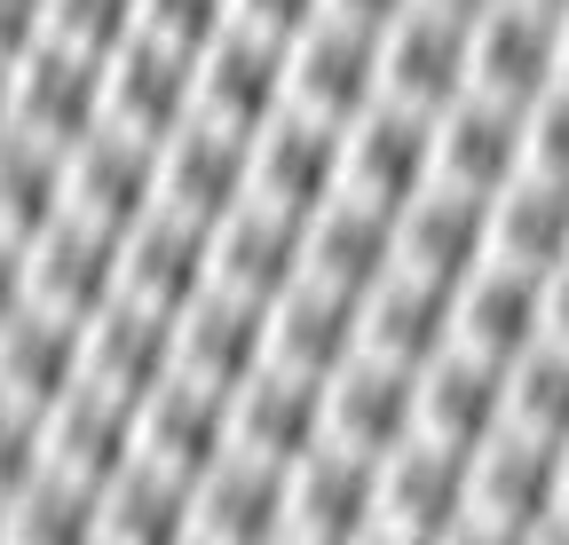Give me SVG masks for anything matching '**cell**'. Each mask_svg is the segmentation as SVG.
<instances>
[{"instance_id": "6da1fadb", "label": "cell", "mask_w": 569, "mask_h": 545, "mask_svg": "<svg viewBox=\"0 0 569 545\" xmlns=\"http://www.w3.org/2000/svg\"><path fill=\"white\" fill-rule=\"evenodd\" d=\"M561 514V443L498 427L467 466V537H553Z\"/></svg>"}, {"instance_id": "7a4b0ae2", "label": "cell", "mask_w": 569, "mask_h": 545, "mask_svg": "<svg viewBox=\"0 0 569 545\" xmlns=\"http://www.w3.org/2000/svg\"><path fill=\"white\" fill-rule=\"evenodd\" d=\"M9 119L17 134H32V143L48 151H71V143H88V134L111 119L103 103V55L88 48H71V40H40L9 63Z\"/></svg>"}, {"instance_id": "3957f363", "label": "cell", "mask_w": 569, "mask_h": 545, "mask_svg": "<svg viewBox=\"0 0 569 545\" xmlns=\"http://www.w3.org/2000/svg\"><path fill=\"white\" fill-rule=\"evenodd\" d=\"M427 182H436V111H411V103L380 95L372 111L348 119V134H340V190L403 214Z\"/></svg>"}, {"instance_id": "277c9868", "label": "cell", "mask_w": 569, "mask_h": 545, "mask_svg": "<svg viewBox=\"0 0 569 545\" xmlns=\"http://www.w3.org/2000/svg\"><path fill=\"white\" fill-rule=\"evenodd\" d=\"M246 198H253V134L190 111L159 143V206L213 230V222H230Z\"/></svg>"}, {"instance_id": "5b68a950", "label": "cell", "mask_w": 569, "mask_h": 545, "mask_svg": "<svg viewBox=\"0 0 569 545\" xmlns=\"http://www.w3.org/2000/svg\"><path fill=\"white\" fill-rule=\"evenodd\" d=\"M63 214H80L96 230H119V238L142 214H159V143L103 119L88 143L63 151Z\"/></svg>"}, {"instance_id": "8992f818", "label": "cell", "mask_w": 569, "mask_h": 545, "mask_svg": "<svg viewBox=\"0 0 569 545\" xmlns=\"http://www.w3.org/2000/svg\"><path fill=\"white\" fill-rule=\"evenodd\" d=\"M284 537H301V545L380 537V458L325 435L293 474H284Z\"/></svg>"}, {"instance_id": "52a82bcc", "label": "cell", "mask_w": 569, "mask_h": 545, "mask_svg": "<svg viewBox=\"0 0 569 545\" xmlns=\"http://www.w3.org/2000/svg\"><path fill=\"white\" fill-rule=\"evenodd\" d=\"M475 88V24L443 17V9H403L380 32V95L411 103V111H443Z\"/></svg>"}, {"instance_id": "ba28073f", "label": "cell", "mask_w": 569, "mask_h": 545, "mask_svg": "<svg viewBox=\"0 0 569 545\" xmlns=\"http://www.w3.org/2000/svg\"><path fill=\"white\" fill-rule=\"evenodd\" d=\"M467 466L475 451H451L436 435H411L380 458V537H467Z\"/></svg>"}, {"instance_id": "9c48e42d", "label": "cell", "mask_w": 569, "mask_h": 545, "mask_svg": "<svg viewBox=\"0 0 569 545\" xmlns=\"http://www.w3.org/2000/svg\"><path fill=\"white\" fill-rule=\"evenodd\" d=\"M103 103H111V127L167 143V134L198 111V55L134 24V32L103 55Z\"/></svg>"}, {"instance_id": "30bf717a", "label": "cell", "mask_w": 569, "mask_h": 545, "mask_svg": "<svg viewBox=\"0 0 569 545\" xmlns=\"http://www.w3.org/2000/svg\"><path fill=\"white\" fill-rule=\"evenodd\" d=\"M284 48H293V40H269L253 24L213 32L198 48V111L238 127V134L269 127L284 103H293V63H284Z\"/></svg>"}, {"instance_id": "8fae6325", "label": "cell", "mask_w": 569, "mask_h": 545, "mask_svg": "<svg viewBox=\"0 0 569 545\" xmlns=\"http://www.w3.org/2000/svg\"><path fill=\"white\" fill-rule=\"evenodd\" d=\"M340 119H317L301 103H284L269 127H253V198H269V206L284 214H317L340 198Z\"/></svg>"}, {"instance_id": "7c38bea8", "label": "cell", "mask_w": 569, "mask_h": 545, "mask_svg": "<svg viewBox=\"0 0 569 545\" xmlns=\"http://www.w3.org/2000/svg\"><path fill=\"white\" fill-rule=\"evenodd\" d=\"M325 435L365 451V458H388L419 435V372L411 364H388V356H348L332 380H325Z\"/></svg>"}, {"instance_id": "4fadbf2b", "label": "cell", "mask_w": 569, "mask_h": 545, "mask_svg": "<svg viewBox=\"0 0 569 545\" xmlns=\"http://www.w3.org/2000/svg\"><path fill=\"white\" fill-rule=\"evenodd\" d=\"M24 285L40 309L88 324L119 301V230H96L80 214H56L32 245H24Z\"/></svg>"}, {"instance_id": "5bb4252c", "label": "cell", "mask_w": 569, "mask_h": 545, "mask_svg": "<svg viewBox=\"0 0 569 545\" xmlns=\"http://www.w3.org/2000/svg\"><path fill=\"white\" fill-rule=\"evenodd\" d=\"M482 261H490V198L427 182L396 214V269H411V277H436L459 293Z\"/></svg>"}, {"instance_id": "9a60e30c", "label": "cell", "mask_w": 569, "mask_h": 545, "mask_svg": "<svg viewBox=\"0 0 569 545\" xmlns=\"http://www.w3.org/2000/svg\"><path fill=\"white\" fill-rule=\"evenodd\" d=\"M230 443H238L230 395L206 387V380H190V372H174V380L134 412V451L151 458V466H167V474H182L190 491H198V474H213V466L230 458Z\"/></svg>"}, {"instance_id": "2e32d148", "label": "cell", "mask_w": 569, "mask_h": 545, "mask_svg": "<svg viewBox=\"0 0 569 545\" xmlns=\"http://www.w3.org/2000/svg\"><path fill=\"white\" fill-rule=\"evenodd\" d=\"M309 277V222L269 206V198H246L230 222H213V285H230L246 301H277Z\"/></svg>"}, {"instance_id": "e0dca14e", "label": "cell", "mask_w": 569, "mask_h": 545, "mask_svg": "<svg viewBox=\"0 0 569 545\" xmlns=\"http://www.w3.org/2000/svg\"><path fill=\"white\" fill-rule=\"evenodd\" d=\"M206 285H213V230H206V222L159 206V214H142V222L119 238V293H127V301L182 316Z\"/></svg>"}, {"instance_id": "ac0fdd59", "label": "cell", "mask_w": 569, "mask_h": 545, "mask_svg": "<svg viewBox=\"0 0 569 545\" xmlns=\"http://www.w3.org/2000/svg\"><path fill=\"white\" fill-rule=\"evenodd\" d=\"M561 80V17L530 9V0H498L475 17V95L498 103H538Z\"/></svg>"}, {"instance_id": "d6986e66", "label": "cell", "mask_w": 569, "mask_h": 545, "mask_svg": "<svg viewBox=\"0 0 569 545\" xmlns=\"http://www.w3.org/2000/svg\"><path fill=\"white\" fill-rule=\"evenodd\" d=\"M230 427H238V451H253V458H269V466H301V458L325 443V380L269 356V364L230 395Z\"/></svg>"}, {"instance_id": "ffe728a7", "label": "cell", "mask_w": 569, "mask_h": 545, "mask_svg": "<svg viewBox=\"0 0 569 545\" xmlns=\"http://www.w3.org/2000/svg\"><path fill=\"white\" fill-rule=\"evenodd\" d=\"M284 63H293V103L317 111V119H356L380 103V32L348 24V17H317L293 48H284Z\"/></svg>"}, {"instance_id": "44dd1931", "label": "cell", "mask_w": 569, "mask_h": 545, "mask_svg": "<svg viewBox=\"0 0 569 545\" xmlns=\"http://www.w3.org/2000/svg\"><path fill=\"white\" fill-rule=\"evenodd\" d=\"M80 380H88V324H71L40 301H24L0 324V395L24 403L32 420H48Z\"/></svg>"}, {"instance_id": "7402d4cb", "label": "cell", "mask_w": 569, "mask_h": 545, "mask_svg": "<svg viewBox=\"0 0 569 545\" xmlns=\"http://www.w3.org/2000/svg\"><path fill=\"white\" fill-rule=\"evenodd\" d=\"M174 356L190 380L238 395L261 364H269V309L230 293V285H206L182 316H174Z\"/></svg>"}, {"instance_id": "603a6c76", "label": "cell", "mask_w": 569, "mask_h": 545, "mask_svg": "<svg viewBox=\"0 0 569 545\" xmlns=\"http://www.w3.org/2000/svg\"><path fill=\"white\" fill-rule=\"evenodd\" d=\"M174 372H182V356H174V316L167 309H142V301L119 293L103 316H88V380L111 387L119 403L142 412Z\"/></svg>"}, {"instance_id": "cb8c5ba5", "label": "cell", "mask_w": 569, "mask_h": 545, "mask_svg": "<svg viewBox=\"0 0 569 545\" xmlns=\"http://www.w3.org/2000/svg\"><path fill=\"white\" fill-rule=\"evenodd\" d=\"M498 427H507V364L451 349L436 364H419V435H436L451 451H482Z\"/></svg>"}, {"instance_id": "d4e9b609", "label": "cell", "mask_w": 569, "mask_h": 545, "mask_svg": "<svg viewBox=\"0 0 569 545\" xmlns=\"http://www.w3.org/2000/svg\"><path fill=\"white\" fill-rule=\"evenodd\" d=\"M522 174V111L498 103V95H459L436 111V182L451 190H475V198H498Z\"/></svg>"}, {"instance_id": "484cf974", "label": "cell", "mask_w": 569, "mask_h": 545, "mask_svg": "<svg viewBox=\"0 0 569 545\" xmlns=\"http://www.w3.org/2000/svg\"><path fill=\"white\" fill-rule=\"evenodd\" d=\"M284 474L293 466H269V458L230 443V458L213 474H198V491H190V537H206V545H277L284 537Z\"/></svg>"}, {"instance_id": "4316f807", "label": "cell", "mask_w": 569, "mask_h": 545, "mask_svg": "<svg viewBox=\"0 0 569 545\" xmlns=\"http://www.w3.org/2000/svg\"><path fill=\"white\" fill-rule=\"evenodd\" d=\"M269 356L332 380L348 356H365V301L325 285V277H301L293 293L269 301Z\"/></svg>"}, {"instance_id": "83f0119b", "label": "cell", "mask_w": 569, "mask_h": 545, "mask_svg": "<svg viewBox=\"0 0 569 545\" xmlns=\"http://www.w3.org/2000/svg\"><path fill=\"white\" fill-rule=\"evenodd\" d=\"M459 340V293L436 277H411V269H388V277L365 293V349L388 364H436Z\"/></svg>"}, {"instance_id": "f1b7e54d", "label": "cell", "mask_w": 569, "mask_h": 545, "mask_svg": "<svg viewBox=\"0 0 569 545\" xmlns=\"http://www.w3.org/2000/svg\"><path fill=\"white\" fill-rule=\"evenodd\" d=\"M546 340V277L515 261H482L459 285V349L515 364Z\"/></svg>"}, {"instance_id": "f546056e", "label": "cell", "mask_w": 569, "mask_h": 545, "mask_svg": "<svg viewBox=\"0 0 569 545\" xmlns=\"http://www.w3.org/2000/svg\"><path fill=\"white\" fill-rule=\"evenodd\" d=\"M388 269H396V214L388 206L340 190L332 206L309 214V277H325V285H340V293L365 301Z\"/></svg>"}, {"instance_id": "4dcf8cb0", "label": "cell", "mask_w": 569, "mask_h": 545, "mask_svg": "<svg viewBox=\"0 0 569 545\" xmlns=\"http://www.w3.org/2000/svg\"><path fill=\"white\" fill-rule=\"evenodd\" d=\"M40 427H48V466L80 474V483H96V491L134 458V403H119V395L96 387V380H80Z\"/></svg>"}, {"instance_id": "1f68e13d", "label": "cell", "mask_w": 569, "mask_h": 545, "mask_svg": "<svg viewBox=\"0 0 569 545\" xmlns=\"http://www.w3.org/2000/svg\"><path fill=\"white\" fill-rule=\"evenodd\" d=\"M490 261H515V269L553 277L569 261V182L522 166L507 190H498L490 198Z\"/></svg>"}, {"instance_id": "d6a6232c", "label": "cell", "mask_w": 569, "mask_h": 545, "mask_svg": "<svg viewBox=\"0 0 569 545\" xmlns=\"http://www.w3.org/2000/svg\"><path fill=\"white\" fill-rule=\"evenodd\" d=\"M96 537H103V545H182V537H190V483L134 451L111 483H103Z\"/></svg>"}, {"instance_id": "836d02e7", "label": "cell", "mask_w": 569, "mask_h": 545, "mask_svg": "<svg viewBox=\"0 0 569 545\" xmlns=\"http://www.w3.org/2000/svg\"><path fill=\"white\" fill-rule=\"evenodd\" d=\"M96 514H103V491L40 458V474L0 506V537H17V545H88Z\"/></svg>"}, {"instance_id": "e575fe53", "label": "cell", "mask_w": 569, "mask_h": 545, "mask_svg": "<svg viewBox=\"0 0 569 545\" xmlns=\"http://www.w3.org/2000/svg\"><path fill=\"white\" fill-rule=\"evenodd\" d=\"M63 214V151L32 143V134H0V238L32 245Z\"/></svg>"}, {"instance_id": "d590c367", "label": "cell", "mask_w": 569, "mask_h": 545, "mask_svg": "<svg viewBox=\"0 0 569 545\" xmlns=\"http://www.w3.org/2000/svg\"><path fill=\"white\" fill-rule=\"evenodd\" d=\"M507 427L569 443V349L561 340H538L530 356L507 364Z\"/></svg>"}, {"instance_id": "8d00e7d4", "label": "cell", "mask_w": 569, "mask_h": 545, "mask_svg": "<svg viewBox=\"0 0 569 545\" xmlns=\"http://www.w3.org/2000/svg\"><path fill=\"white\" fill-rule=\"evenodd\" d=\"M134 24H142V0H48V32L88 55H111Z\"/></svg>"}, {"instance_id": "74e56055", "label": "cell", "mask_w": 569, "mask_h": 545, "mask_svg": "<svg viewBox=\"0 0 569 545\" xmlns=\"http://www.w3.org/2000/svg\"><path fill=\"white\" fill-rule=\"evenodd\" d=\"M522 166L569 182V80H553L538 103H522Z\"/></svg>"}, {"instance_id": "f35d334b", "label": "cell", "mask_w": 569, "mask_h": 545, "mask_svg": "<svg viewBox=\"0 0 569 545\" xmlns=\"http://www.w3.org/2000/svg\"><path fill=\"white\" fill-rule=\"evenodd\" d=\"M238 24V0H142V32H159L174 48H206L213 32H230Z\"/></svg>"}, {"instance_id": "ab89813d", "label": "cell", "mask_w": 569, "mask_h": 545, "mask_svg": "<svg viewBox=\"0 0 569 545\" xmlns=\"http://www.w3.org/2000/svg\"><path fill=\"white\" fill-rule=\"evenodd\" d=\"M325 17V0H238V24L269 32V40H301Z\"/></svg>"}, {"instance_id": "60d3db41", "label": "cell", "mask_w": 569, "mask_h": 545, "mask_svg": "<svg viewBox=\"0 0 569 545\" xmlns=\"http://www.w3.org/2000/svg\"><path fill=\"white\" fill-rule=\"evenodd\" d=\"M40 40H48V0H0V63H17Z\"/></svg>"}, {"instance_id": "b9f144b4", "label": "cell", "mask_w": 569, "mask_h": 545, "mask_svg": "<svg viewBox=\"0 0 569 545\" xmlns=\"http://www.w3.org/2000/svg\"><path fill=\"white\" fill-rule=\"evenodd\" d=\"M403 9H419V0H325V17H348V24H365V32H388Z\"/></svg>"}, {"instance_id": "7bdbcfd3", "label": "cell", "mask_w": 569, "mask_h": 545, "mask_svg": "<svg viewBox=\"0 0 569 545\" xmlns=\"http://www.w3.org/2000/svg\"><path fill=\"white\" fill-rule=\"evenodd\" d=\"M24 301H32V285H24V245L0 238V324H9Z\"/></svg>"}, {"instance_id": "ee69618b", "label": "cell", "mask_w": 569, "mask_h": 545, "mask_svg": "<svg viewBox=\"0 0 569 545\" xmlns=\"http://www.w3.org/2000/svg\"><path fill=\"white\" fill-rule=\"evenodd\" d=\"M546 340H561V349H569V261L546 277Z\"/></svg>"}, {"instance_id": "f6af8a7d", "label": "cell", "mask_w": 569, "mask_h": 545, "mask_svg": "<svg viewBox=\"0 0 569 545\" xmlns=\"http://www.w3.org/2000/svg\"><path fill=\"white\" fill-rule=\"evenodd\" d=\"M427 9H443V17H467V24H475L482 9H498V0H427Z\"/></svg>"}, {"instance_id": "bcb514c9", "label": "cell", "mask_w": 569, "mask_h": 545, "mask_svg": "<svg viewBox=\"0 0 569 545\" xmlns=\"http://www.w3.org/2000/svg\"><path fill=\"white\" fill-rule=\"evenodd\" d=\"M553 537H569V443H561V514H553Z\"/></svg>"}, {"instance_id": "7dc6e473", "label": "cell", "mask_w": 569, "mask_h": 545, "mask_svg": "<svg viewBox=\"0 0 569 545\" xmlns=\"http://www.w3.org/2000/svg\"><path fill=\"white\" fill-rule=\"evenodd\" d=\"M17 119H9V63H0V134H9Z\"/></svg>"}, {"instance_id": "c3c4849f", "label": "cell", "mask_w": 569, "mask_h": 545, "mask_svg": "<svg viewBox=\"0 0 569 545\" xmlns=\"http://www.w3.org/2000/svg\"><path fill=\"white\" fill-rule=\"evenodd\" d=\"M561 80H569V9H561Z\"/></svg>"}, {"instance_id": "681fc988", "label": "cell", "mask_w": 569, "mask_h": 545, "mask_svg": "<svg viewBox=\"0 0 569 545\" xmlns=\"http://www.w3.org/2000/svg\"><path fill=\"white\" fill-rule=\"evenodd\" d=\"M530 9H553V17H561V9H569V0H530Z\"/></svg>"}]
</instances>
